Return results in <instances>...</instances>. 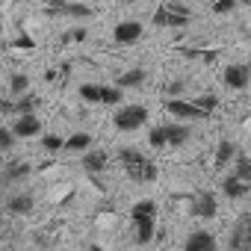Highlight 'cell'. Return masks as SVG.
I'll use <instances>...</instances> for the list:
<instances>
[{
	"mask_svg": "<svg viewBox=\"0 0 251 251\" xmlns=\"http://www.w3.org/2000/svg\"><path fill=\"white\" fill-rule=\"evenodd\" d=\"M27 89H30V77L27 74H12L9 77V92L12 95H24Z\"/></svg>",
	"mask_w": 251,
	"mask_h": 251,
	"instance_id": "obj_24",
	"label": "cell"
},
{
	"mask_svg": "<svg viewBox=\"0 0 251 251\" xmlns=\"http://www.w3.org/2000/svg\"><path fill=\"white\" fill-rule=\"evenodd\" d=\"M42 148H45V151H59V148H65V139L56 136V133H48V136L42 139Z\"/></svg>",
	"mask_w": 251,
	"mask_h": 251,
	"instance_id": "obj_27",
	"label": "cell"
},
{
	"mask_svg": "<svg viewBox=\"0 0 251 251\" xmlns=\"http://www.w3.org/2000/svg\"><path fill=\"white\" fill-rule=\"evenodd\" d=\"M12 130H15L18 139H30V136H39L42 133V121L36 115H18L12 121Z\"/></svg>",
	"mask_w": 251,
	"mask_h": 251,
	"instance_id": "obj_15",
	"label": "cell"
},
{
	"mask_svg": "<svg viewBox=\"0 0 251 251\" xmlns=\"http://www.w3.org/2000/svg\"><path fill=\"white\" fill-rule=\"evenodd\" d=\"M222 192H225V198H230V201L245 198V195L251 192V180H242L239 175H227V177L222 180Z\"/></svg>",
	"mask_w": 251,
	"mask_h": 251,
	"instance_id": "obj_14",
	"label": "cell"
},
{
	"mask_svg": "<svg viewBox=\"0 0 251 251\" xmlns=\"http://www.w3.org/2000/svg\"><path fill=\"white\" fill-rule=\"evenodd\" d=\"M106 163H109V154H106V151H89V154L83 157V169H86L89 175L106 172Z\"/></svg>",
	"mask_w": 251,
	"mask_h": 251,
	"instance_id": "obj_20",
	"label": "cell"
},
{
	"mask_svg": "<svg viewBox=\"0 0 251 251\" xmlns=\"http://www.w3.org/2000/svg\"><path fill=\"white\" fill-rule=\"evenodd\" d=\"M89 145H92V136L89 133H71L65 139V148L68 151H89Z\"/></svg>",
	"mask_w": 251,
	"mask_h": 251,
	"instance_id": "obj_22",
	"label": "cell"
},
{
	"mask_svg": "<svg viewBox=\"0 0 251 251\" xmlns=\"http://www.w3.org/2000/svg\"><path fill=\"white\" fill-rule=\"evenodd\" d=\"M36 106H39V98H33V95H18L15 100L6 98L3 103H0V112H3V115H36Z\"/></svg>",
	"mask_w": 251,
	"mask_h": 251,
	"instance_id": "obj_10",
	"label": "cell"
},
{
	"mask_svg": "<svg viewBox=\"0 0 251 251\" xmlns=\"http://www.w3.org/2000/svg\"><path fill=\"white\" fill-rule=\"evenodd\" d=\"M166 109L177 118H189V121H201V118H210V112H204L195 100H180V98H169L166 100Z\"/></svg>",
	"mask_w": 251,
	"mask_h": 251,
	"instance_id": "obj_9",
	"label": "cell"
},
{
	"mask_svg": "<svg viewBox=\"0 0 251 251\" xmlns=\"http://www.w3.org/2000/svg\"><path fill=\"white\" fill-rule=\"evenodd\" d=\"M86 39V30L83 27H77V30H68L65 36H62V42H83Z\"/></svg>",
	"mask_w": 251,
	"mask_h": 251,
	"instance_id": "obj_29",
	"label": "cell"
},
{
	"mask_svg": "<svg viewBox=\"0 0 251 251\" xmlns=\"http://www.w3.org/2000/svg\"><path fill=\"white\" fill-rule=\"evenodd\" d=\"M121 3H136V0H121Z\"/></svg>",
	"mask_w": 251,
	"mask_h": 251,
	"instance_id": "obj_33",
	"label": "cell"
},
{
	"mask_svg": "<svg viewBox=\"0 0 251 251\" xmlns=\"http://www.w3.org/2000/svg\"><path fill=\"white\" fill-rule=\"evenodd\" d=\"M118 163L124 169V175H127L133 183H154L157 180V166L151 157H145L142 151L136 148H121L118 151Z\"/></svg>",
	"mask_w": 251,
	"mask_h": 251,
	"instance_id": "obj_1",
	"label": "cell"
},
{
	"mask_svg": "<svg viewBox=\"0 0 251 251\" xmlns=\"http://www.w3.org/2000/svg\"><path fill=\"white\" fill-rule=\"evenodd\" d=\"M236 3H239V0H213V12L216 15H227V12L236 9Z\"/></svg>",
	"mask_w": 251,
	"mask_h": 251,
	"instance_id": "obj_28",
	"label": "cell"
},
{
	"mask_svg": "<svg viewBox=\"0 0 251 251\" xmlns=\"http://www.w3.org/2000/svg\"><path fill=\"white\" fill-rule=\"evenodd\" d=\"M15 130L12 127H3V130H0V151H12V145H15Z\"/></svg>",
	"mask_w": 251,
	"mask_h": 251,
	"instance_id": "obj_26",
	"label": "cell"
},
{
	"mask_svg": "<svg viewBox=\"0 0 251 251\" xmlns=\"http://www.w3.org/2000/svg\"><path fill=\"white\" fill-rule=\"evenodd\" d=\"M33 204H36V198L30 192H15L6 201V213L9 216H27V213H33Z\"/></svg>",
	"mask_w": 251,
	"mask_h": 251,
	"instance_id": "obj_16",
	"label": "cell"
},
{
	"mask_svg": "<svg viewBox=\"0 0 251 251\" xmlns=\"http://www.w3.org/2000/svg\"><path fill=\"white\" fill-rule=\"evenodd\" d=\"M192 100H195L204 112H210V115H213V109L219 106V98H216V95H210V92H207V95H198V98H192Z\"/></svg>",
	"mask_w": 251,
	"mask_h": 251,
	"instance_id": "obj_25",
	"label": "cell"
},
{
	"mask_svg": "<svg viewBox=\"0 0 251 251\" xmlns=\"http://www.w3.org/2000/svg\"><path fill=\"white\" fill-rule=\"evenodd\" d=\"M148 80V71L142 68V65H136V68H127L124 74H118V89H139L142 83Z\"/></svg>",
	"mask_w": 251,
	"mask_h": 251,
	"instance_id": "obj_17",
	"label": "cell"
},
{
	"mask_svg": "<svg viewBox=\"0 0 251 251\" xmlns=\"http://www.w3.org/2000/svg\"><path fill=\"white\" fill-rule=\"evenodd\" d=\"M189 21H192V9L183 6L180 0H166L154 12V24L160 30H180V27H189Z\"/></svg>",
	"mask_w": 251,
	"mask_h": 251,
	"instance_id": "obj_3",
	"label": "cell"
},
{
	"mask_svg": "<svg viewBox=\"0 0 251 251\" xmlns=\"http://www.w3.org/2000/svg\"><path fill=\"white\" fill-rule=\"evenodd\" d=\"M222 80H225V86L227 89H245L248 83H251V65H239V62H233V65H227L225 71H222Z\"/></svg>",
	"mask_w": 251,
	"mask_h": 251,
	"instance_id": "obj_11",
	"label": "cell"
},
{
	"mask_svg": "<svg viewBox=\"0 0 251 251\" xmlns=\"http://www.w3.org/2000/svg\"><path fill=\"white\" fill-rule=\"evenodd\" d=\"M18 48H24V50H33V39L30 36H18V42H15Z\"/></svg>",
	"mask_w": 251,
	"mask_h": 251,
	"instance_id": "obj_30",
	"label": "cell"
},
{
	"mask_svg": "<svg viewBox=\"0 0 251 251\" xmlns=\"http://www.w3.org/2000/svg\"><path fill=\"white\" fill-rule=\"evenodd\" d=\"M233 175H239L242 180H251V157H248V154H236V160H233Z\"/></svg>",
	"mask_w": 251,
	"mask_h": 251,
	"instance_id": "obj_23",
	"label": "cell"
},
{
	"mask_svg": "<svg viewBox=\"0 0 251 251\" xmlns=\"http://www.w3.org/2000/svg\"><path fill=\"white\" fill-rule=\"evenodd\" d=\"M183 251H219V242L210 230H192L183 242Z\"/></svg>",
	"mask_w": 251,
	"mask_h": 251,
	"instance_id": "obj_12",
	"label": "cell"
},
{
	"mask_svg": "<svg viewBox=\"0 0 251 251\" xmlns=\"http://www.w3.org/2000/svg\"><path fill=\"white\" fill-rule=\"evenodd\" d=\"M189 127L186 124H160V127H154L148 133V142L151 148H180L189 142Z\"/></svg>",
	"mask_w": 251,
	"mask_h": 251,
	"instance_id": "obj_4",
	"label": "cell"
},
{
	"mask_svg": "<svg viewBox=\"0 0 251 251\" xmlns=\"http://www.w3.org/2000/svg\"><path fill=\"white\" fill-rule=\"evenodd\" d=\"M219 213V201L210 189H198L192 198H189V216H198V219H213Z\"/></svg>",
	"mask_w": 251,
	"mask_h": 251,
	"instance_id": "obj_8",
	"label": "cell"
},
{
	"mask_svg": "<svg viewBox=\"0 0 251 251\" xmlns=\"http://www.w3.org/2000/svg\"><path fill=\"white\" fill-rule=\"evenodd\" d=\"M183 89H186V86H183V83L177 80V83H172V86H166V95H180Z\"/></svg>",
	"mask_w": 251,
	"mask_h": 251,
	"instance_id": "obj_31",
	"label": "cell"
},
{
	"mask_svg": "<svg viewBox=\"0 0 251 251\" xmlns=\"http://www.w3.org/2000/svg\"><path fill=\"white\" fill-rule=\"evenodd\" d=\"M80 98L86 103H103V106H121V89L118 86H100V83H83Z\"/></svg>",
	"mask_w": 251,
	"mask_h": 251,
	"instance_id": "obj_6",
	"label": "cell"
},
{
	"mask_svg": "<svg viewBox=\"0 0 251 251\" xmlns=\"http://www.w3.org/2000/svg\"><path fill=\"white\" fill-rule=\"evenodd\" d=\"M130 222H133V239L139 245H151L157 233V204L154 201H136L130 207Z\"/></svg>",
	"mask_w": 251,
	"mask_h": 251,
	"instance_id": "obj_2",
	"label": "cell"
},
{
	"mask_svg": "<svg viewBox=\"0 0 251 251\" xmlns=\"http://www.w3.org/2000/svg\"><path fill=\"white\" fill-rule=\"evenodd\" d=\"M239 3H242V6H251V0H239Z\"/></svg>",
	"mask_w": 251,
	"mask_h": 251,
	"instance_id": "obj_32",
	"label": "cell"
},
{
	"mask_svg": "<svg viewBox=\"0 0 251 251\" xmlns=\"http://www.w3.org/2000/svg\"><path fill=\"white\" fill-rule=\"evenodd\" d=\"M233 160H236V148H233V142H230V139H219V145H216V157H213V169L219 172V169L230 166Z\"/></svg>",
	"mask_w": 251,
	"mask_h": 251,
	"instance_id": "obj_18",
	"label": "cell"
},
{
	"mask_svg": "<svg viewBox=\"0 0 251 251\" xmlns=\"http://www.w3.org/2000/svg\"><path fill=\"white\" fill-rule=\"evenodd\" d=\"M30 166L27 163H21V160H9L6 166H3V183H21L24 177H30Z\"/></svg>",
	"mask_w": 251,
	"mask_h": 251,
	"instance_id": "obj_19",
	"label": "cell"
},
{
	"mask_svg": "<svg viewBox=\"0 0 251 251\" xmlns=\"http://www.w3.org/2000/svg\"><path fill=\"white\" fill-rule=\"evenodd\" d=\"M227 245H230V251H251V213H242L233 222Z\"/></svg>",
	"mask_w": 251,
	"mask_h": 251,
	"instance_id": "obj_7",
	"label": "cell"
},
{
	"mask_svg": "<svg viewBox=\"0 0 251 251\" xmlns=\"http://www.w3.org/2000/svg\"><path fill=\"white\" fill-rule=\"evenodd\" d=\"M112 39H115L118 45H133V42L142 39V24H139V21H121V24H115Z\"/></svg>",
	"mask_w": 251,
	"mask_h": 251,
	"instance_id": "obj_13",
	"label": "cell"
},
{
	"mask_svg": "<svg viewBox=\"0 0 251 251\" xmlns=\"http://www.w3.org/2000/svg\"><path fill=\"white\" fill-rule=\"evenodd\" d=\"M53 15H65V18H92V6H86V3H65V6L56 9Z\"/></svg>",
	"mask_w": 251,
	"mask_h": 251,
	"instance_id": "obj_21",
	"label": "cell"
},
{
	"mask_svg": "<svg viewBox=\"0 0 251 251\" xmlns=\"http://www.w3.org/2000/svg\"><path fill=\"white\" fill-rule=\"evenodd\" d=\"M145 121H148V106H142V103H127V106H118V109H115L112 127L121 130V133H130V130H139Z\"/></svg>",
	"mask_w": 251,
	"mask_h": 251,
	"instance_id": "obj_5",
	"label": "cell"
}]
</instances>
